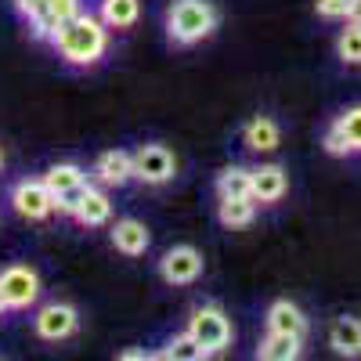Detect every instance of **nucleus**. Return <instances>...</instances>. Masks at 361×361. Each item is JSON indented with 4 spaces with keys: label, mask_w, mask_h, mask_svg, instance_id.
I'll list each match as a JSON object with an SVG mask.
<instances>
[{
    "label": "nucleus",
    "mask_w": 361,
    "mask_h": 361,
    "mask_svg": "<svg viewBox=\"0 0 361 361\" xmlns=\"http://www.w3.org/2000/svg\"><path fill=\"white\" fill-rule=\"evenodd\" d=\"M47 44L54 47V54L62 58L66 66L90 69L109 54V25L98 15L80 11V15H73L66 22H58V29L51 33Z\"/></svg>",
    "instance_id": "1"
},
{
    "label": "nucleus",
    "mask_w": 361,
    "mask_h": 361,
    "mask_svg": "<svg viewBox=\"0 0 361 361\" xmlns=\"http://www.w3.org/2000/svg\"><path fill=\"white\" fill-rule=\"evenodd\" d=\"M221 25V8L214 0H170L163 29H166V44L177 51H188L202 40H209Z\"/></svg>",
    "instance_id": "2"
},
{
    "label": "nucleus",
    "mask_w": 361,
    "mask_h": 361,
    "mask_svg": "<svg viewBox=\"0 0 361 361\" xmlns=\"http://www.w3.org/2000/svg\"><path fill=\"white\" fill-rule=\"evenodd\" d=\"M188 333L195 336V343L214 357V354H224L231 343H235V325L228 318L224 307L217 304H199L188 311Z\"/></svg>",
    "instance_id": "3"
},
{
    "label": "nucleus",
    "mask_w": 361,
    "mask_h": 361,
    "mask_svg": "<svg viewBox=\"0 0 361 361\" xmlns=\"http://www.w3.org/2000/svg\"><path fill=\"white\" fill-rule=\"evenodd\" d=\"M177 177V156L163 141H145L134 148V180L148 188H163Z\"/></svg>",
    "instance_id": "4"
},
{
    "label": "nucleus",
    "mask_w": 361,
    "mask_h": 361,
    "mask_svg": "<svg viewBox=\"0 0 361 361\" xmlns=\"http://www.w3.org/2000/svg\"><path fill=\"white\" fill-rule=\"evenodd\" d=\"M322 148L329 156H336V159L361 156V105H347V109H340L333 119H329Z\"/></svg>",
    "instance_id": "5"
},
{
    "label": "nucleus",
    "mask_w": 361,
    "mask_h": 361,
    "mask_svg": "<svg viewBox=\"0 0 361 361\" xmlns=\"http://www.w3.org/2000/svg\"><path fill=\"white\" fill-rule=\"evenodd\" d=\"M8 202H11V209H15L18 217L33 221V224L54 217V192L44 185V177H25V180H18V185L11 188V195H8Z\"/></svg>",
    "instance_id": "6"
},
{
    "label": "nucleus",
    "mask_w": 361,
    "mask_h": 361,
    "mask_svg": "<svg viewBox=\"0 0 361 361\" xmlns=\"http://www.w3.org/2000/svg\"><path fill=\"white\" fill-rule=\"evenodd\" d=\"M33 333L47 343H62V340H73L80 333V311L66 300H51L44 304L33 318Z\"/></svg>",
    "instance_id": "7"
},
{
    "label": "nucleus",
    "mask_w": 361,
    "mask_h": 361,
    "mask_svg": "<svg viewBox=\"0 0 361 361\" xmlns=\"http://www.w3.org/2000/svg\"><path fill=\"white\" fill-rule=\"evenodd\" d=\"M202 271H206V257L188 243H177L159 257V279L166 286H192L202 279Z\"/></svg>",
    "instance_id": "8"
},
{
    "label": "nucleus",
    "mask_w": 361,
    "mask_h": 361,
    "mask_svg": "<svg viewBox=\"0 0 361 361\" xmlns=\"http://www.w3.org/2000/svg\"><path fill=\"white\" fill-rule=\"evenodd\" d=\"M0 293L11 311H25L40 300V275L29 264H8L0 271Z\"/></svg>",
    "instance_id": "9"
},
{
    "label": "nucleus",
    "mask_w": 361,
    "mask_h": 361,
    "mask_svg": "<svg viewBox=\"0 0 361 361\" xmlns=\"http://www.w3.org/2000/svg\"><path fill=\"white\" fill-rule=\"evenodd\" d=\"M109 243L119 257H145L152 250V228L137 217H119V221H109Z\"/></svg>",
    "instance_id": "10"
},
{
    "label": "nucleus",
    "mask_w": 361,
    "mask_h": 361,
    "mask_svg": "<svg viewBox=\"0 0 361 361\" xmlns=\"http://www.w3.org/2000/svg\"><path fill=\"white\" fill-rule=\"evenodd\" d=\"M90 177H94L102 188H127L134 180V152H127V148H109V152H102L94 159Z\"/></svg>",
    "instance_id": "11"
},
{
    "label": "nucleus",
    "mask_w": 361,
    "mask_h": 361,
    "mask_svg": "<svg viewBox=\"0 0 361 361\" xmlns=\"http://www.w3.org/2000/svg\"><path fill=\"white\" fill-rule=\"evenodd\" d=\"M250 173H253L257 206H279L289 195V170L282 163H260V166H250Z\"/></svg>",
    "instance_id": "12"
},
{
    "label": "nucleus",
    "mask_w": 361,
    "mask_h": 361,
    "mask_svg": "<svg viewBox=\"0 0 361 361\" xmlns=\"http://www.w3.org/2000/svg\"><path fill=\"white\" fill-rule=\"evenodd\" d=\"M243 148L253 156H271V152H279L282 148V127H279V119L275 116H253L243 123Z\"/></svg>",
    "instance_id": "13"
},
{
    "label": "nucleus",
    "mask_w": 361,
    "mask_h": 361,
    "mask_svg": "<svg viewBox=\"0 0 361 361\" xmlns=\"http://www.w3.org/2000/svg\"><path fill=\"white\" fill-rule=\"evenodd\" d=\"M73 221L83 224V228H105V224L112 221V199H109V192H105L102 185H90V180H87L83 199H80V206H76Z\"/></svg>",
    "instance_id": "14"
},
{
    "label": "nucleus",
    "mask_w": 361,
    "mask_h": 361,
    "mask_svg": "<svg viewBox=\"0 0 361 361\" xmlns=\"http://www.w3.org/2000/svg\"><path fill=\"white\" fill-rule=\"evenodd\" d=\"M329 347H333L336 357H361V318L354 314H340L333 318V325H329Z\"/></svg>",
    "instance_id": "15"
},
{
    "label": "nucleus",
    "mask_w": 361,
    "mask_h": 361,
    "mask_svg": "<svg viewBox=\"0 0 361 361\" xmlns=\"http://www.w3.org/2000/svg\"><path fill=\"white\" fill-rule=\"evenodd\" d=\"M264 325L271 333H293V336H304V340H307V329H311L307 314L300 311L293 300H275L264 314Z\"/></svg>",
    "instance_id": "16"
},
{
    "label": "nucleus",
    "mask_w": 361,
    "mask_h": 361,
    "mask_svg": "<svg viewBox=\"0 0 361 361\" xmlns=\"http://www.w3.org/2000/svg\"><path fill=\"white\" fill-rule=\"evenodd\" d=\"M98 18L109 25V33H127L141 18V0H98Z\"/></svg>",
    "instance_id": "17"
},
{
    "label": "nucleus",
    "mask_w": 361,
    "mask_h": 361,
    "mask_svg": "<svg viewBox=\"0 0 361 361\" xmlns=\"http://www.w3.org/2000/svg\"><path fill=\"white\" fill-rule=\"evenodd\" d=\"M214 192H217V199H253V173H250V166H243V163L224 166L217 173V180H214Z\"/></svg>",
    "instance_id": "18"
},
{
    "label": "nucleus",
    "mask_w": 361,
    "mask_h": 361,
    "mask_svg": "<svg viewBox=\"0 0 361 361\" xmlns=\"http://www.w3.org/2000/svg\"><path fill=\"white\" fill-rule=\"evenodd\" d=\"M304 354V336H293V333H271L257 343V357L260 361H296Z\"/></svg>",
    "instance_id": "19"
},
{
    "label": "nucleus",
    "mask_w": 361,
    "mask_h": 361,
    "mask_svg": "<svg viewBox=\"0 0 361 361\" xmlns=\"http://www.w3.org/2000/svg\"><path fill=\"white\" fill-rule=\"evenodd\" d=\"M15 11L25 18L29 33H33L37 40H51V33L58 29V18L51 15L47 0H15Z\"/></svg>",
    "instance_id": "20"
},
{
    "label": "nucleus",
    "mask_w": 361,
    "mask_h": 361,
    "mask_svg": "<svg viewBox=\"0 0 361 361\" xmlns=\"http://www.w3.org/2000/svg\"><path fill=\"white\" fill-rule=\"evenodd\" d=\"M217 221L228 231H243L257 221V202L253 199H217Z\"/></svg>",
    "instance_id": "21"
},
{
    "label": "nucleus",
    "mask_w": 361,
    "mask_h": 361,
    "mask_svg": "<svg viewBox=\"0 0 361 361\" xmlns=\"http://www.w3.org/2000/svg\"><path fill=\"white\" fill-rule=\"evenodd\" d=\"M44 185H47L54 195H62V192H69V188L87 185V170H83L80 163H54V166H47V173H44Z\"/></svg>",
    "instance_id": "22"
},
{
    "label": "nucleus",
    "mask_w": 361,
    "mask_h": 361,
    "mask_svg": "<svg viewBox=\"0 0 361 361\" xmlns=\"http://www.w3.org/2000/svg\"><path fill=\"white\" fill-rule=\"evenodd\" d=\"M156 357H166V361H202V357H209V354L195 343V336L185 329V333L170 336V340H166V347H163Z\"/></svg>",
    "instance_id": "23"
},
{
    "label": "nucleus",
    "mask_w": 361,
    "mask_h": 361,
    "mask_svg": "<svg viewBox=\"0 0 361 361\" xmlns=\"http://www.w3.org/2000/svg\"><path fill=\"white\" fill-rule=\"evenodd\" d=\"M336 58L350 69L361 66V25L357 22H343V29L336 33Z\"/></svg>",
    "instance_id": "24"
},
{
    "label": "nucleus",
    "mask_w": 361,
    "mask_h": 361,
    "mask_svg": "<svg viewBox=\"0 0 361 361\" xmlns=\"http://www.w3.org/2000/svg\"><path fill=\"white\" fill-rule=\"evenodd\" d=\"M314 15L325 22H343L347 18V0H314Z\"/></svg>",
    "instance_id": "25"
},
{
    "label": "nucleus",
    "mask_w": 361,
    "mask_h": 361,
    "mask_svg": "<svg viewBox=\"0 0 361 361\" xmlns=\"http://www.w3.org/2000/svg\"><path fill=\"white\" fill-rule=\"evenodd\" d=\"M47 8H51V15L58 22H66V18H73V15L83 11V0H47Z\"/></svg>",
    "instance_id": "26"
},
{
    "label": "nucleus",
    "mask_w": 361,
    "mask_h": 361,
    "mask_svg": "<svg viewBox=\"0 0 361 361\" xmlns=\"http://www.w3.org/2000/svg\"><path fill=\"white\" fill-rule=\"evenodd\" d=\"M116 357H119V361H148V357H156V354H148V350H141V347H130V350H119Z\"/></svg>",
    "instance_id": "27"
},
{
    "label": "nucleus",
    "mask_w": 361,
    "mask_h": 361,
    "mask_svg": "<svg viewBox=\"0 0 361 361\" xmlns=\"http://www.w3.org/2000/svg\"><path fill=\"white\" fill-rule=\"evenodd\" d=\"M343 22H357L361 25V0H347V18Z\"/></svg>",
    "instance_id": "28"
},
{
    "label": "nucleus",
    "mask_w": 361,
    "mask_h": 361,
    "mask_svg": "<svg viewBox=\"0 0 361 361\" xmlns=\"http://www.w3.org/2000/svg\"><path fill=\"white\" fill-rule=\"evenodd\" d=\"M4 311H11V307H8V300H4V293H0V314H4Z\"/></svg>",
    "instance_id": "29"
},
{
    "label": "nucleus",
    "mask_w": 361,
    "mask_h": 361,
    "mask_svg": "<svg viewBox=\"0 0 361 361\" xmlns=\"http://www.w3.org/2000/svg\"><path fill=\"white\" fill-rule=\"evenodd\" d=\"M0 170H4V148H0Z\"/></svg>",
    "instance_id": "30"
}]
</instances>
